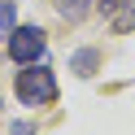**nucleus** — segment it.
I'll return each mask as SVG.
<instances>
[{
    "instance_id": "20e7f679",
    "label": "nucleus",
    "mask_w": 135,
    "mask_h": 135,
    "mask_svg": "<svg viewBox=\"0 0 135 135\" xmlns=\"http://www.w3.org/2000/svg\"><path fill=\"white\" fill-rule=\"evenodd\" d=\"M13 18H18L13 0H0V39H9V35H13Z\"/></svg>"
},
{
    "instance_id": "39448f33",
    "label": "nucleus",
    "mask_w": 135,
    "mask_h": 135,
    "mask_svg": "<svg viewBox=\"0 0 135 135\" xmlns=\"http://www.w3.org/2000/svg\"><path fill=\"white\" fill-rule=\"evenodd\" d=\"M91 65H96V52H91V48L74 52V70H79V74H91Z\"/></svg>"
},
{
    "instance_id": "7ed1b4c3",
    "label": "nucleus",
    "mask_w": 135,
    "mask_h": 135,
    "mask_svg": "<svg viewBox=\"0 0 135 135\" xmlns=\"http://www.w3.org/2000/svg\"><path fill=\"white\" fill-rule=\"evenodd\" d=\"M52 4H57V13L70 18V22H79V18H87V13H91V0H52Z\"/></svg>"
},
{
    "instance_id": "f03ea898",
    "label": "nucleus",
    "mask_w": 135,
    "mask_h": 135,
    "mask_svg": "<svg viewBox=\"0 0 135 135\" xmlns=\"http://www.w3.org/2000/svg\"><path fill=\"white\" fill-rule=\"evenodd\" d=\"M9 57L22 61V65H35L39 57H44V31H39V26L13 31V35H9Z\"/></svg>"
},
{
    "instance_id": "f257e3e1",
    "label": "nucleus",
    "mask_w": 135,
    "mask_h": 135,
    "mask_svg": "<svg viewBox=\"0 0 135 135\" xmlns=\"http://www.w3.org/2000/svg\"><path fill=\"white\" fill-rule=\"evenodd\" d=\"M18 96H22V105H52V100H57V79H52V70H44V65L22 70V74H18Z\"/></svg>"
}]
</instances>
